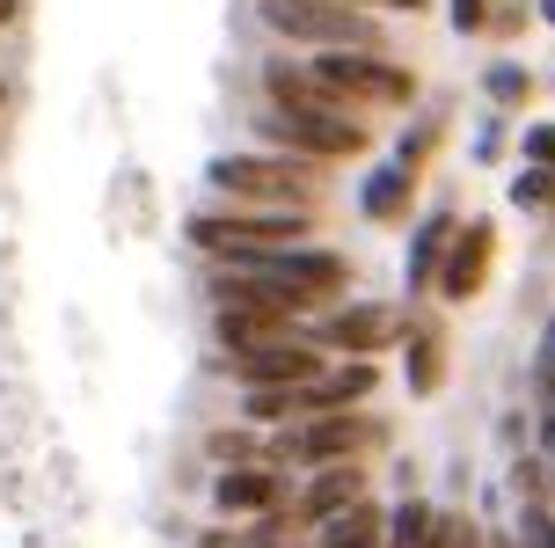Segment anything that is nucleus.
I'll return each instance as SVG.
<instances>
[{"label":"nucleus","mask_w":555,"mask_h":548,"mask_svg":"<svg viewBox=\"0 0 555 548\" xmlns=\"http://www.w3.org/2000/svg\"><path fill=\"white\" fill-rule=\"evenodd\" d=\"M263 23L293 44H330V52H380L388 44L373 8H351V0H263Z\"/></svg>","instance_id":"obj_1"},{"label":"nucleus","mask_w":555,"mask_h":548,"mask_svg":"<svg viewBox=\"0 0 555 548\" xmlns=\"http://www.w3.org/2000/svg\"><path fill=\"white\" fill-rule=\"evenodd\" d=\"M380 446H388V417L351 403V410H314L307 424H293V432L278 438L271 454L278 461H300V468H322V461H365Z\"/></svg>","instance_id":"obj_2"},{"label":"nucleus","mask_w":555,"mask_h":548,"mask_svg":"<svg viewBox=\"0 0 555 548\" xmlns=\"http://www.w3.org/2000/svg\"><path fill=\"white\" fill-rule=\"evenodd\" d=\"M205 176H212V191L242 197V205H307L314 213V197H322V176L307 162H285V154H227Z\"/></svg>","instance_id":"obj_3"},{"label":"nucleus","mask_w":555,"mask_h":548,"mask_svg":"<svg viewBox=\"0 0 555 548\" xmlns=\"http://www.w3.org/2000/svg\"><path fill=\"white\" fill-rule=\"evenodd\" d=\"M256 125L285 146V154H314V162H344V154H365L373 132H365L351 110H293V103H263Z\"/></svg>","instance_id":"obj_4"},{"label":"nucleus","mask_w":555,"mask_h":548,"mask_svg":"<svg viewBox=\"0 0 555 548\" xmlns=\"http://www.w3.org/2000/svg\"><path fill=\"white\" fill-rule=\"evenodd\" d=\"M307 205H249V213H197L191 219V242L197 248H285V242H307Z\"/></svg>","instance_id":"obj_5"},{"label":"nucleus","mask_w":555,"mask_h":548,"mask_svg":"<svg viewBox=\"0 0 555 548\" xmlns=\"http://www.w3.org/2000/svg\"><path fill=\"white\" fill-rule=\"evenodd\" d=\"M322 81L344 95V103H365V110H402L416 103V81L402 74V66H388L380 52H322V59H307Z\"/></svg>","instance_id":"obj_6"},{"label":"nucleus","mask_w":555,"mask_h":548,"mask_svg":"<svg viewBox=\"0 0 555 548\" xmlns=\"http://www.w3.org/2000/svg\"><path fill=\"white\" fill-rule=\"evenodd\" d=\"M212 293H220V344L227 352L293 336V307H278L271 293H249V285H212Z\"/></svg>","instance_id":"obj_7"},{"label":"nucleus","mask_w":555,"mask_h":548,"mask_svg":"<svg viewBox=\"0 0 555 548\" xmlns=\"http://www.w3.org/2000/svg\"><path fill=\"white\" fill-rule=\"evenodd\" d=\"M227 358H234V373L249 387H300V381L322 373V352L307 344L300 329L293 336H271V344H249V352H227Z\"/></svg>","instance_id":"obj_8"},{"label":"nucleus","mask_w":555,"mask_h":548,"mask_svg":"<svg viewBox=\"0 0 555 548\" xmlns=\"http://www.w3.org/2000/svg\"><path fill=\"white\" fill-rule=\"evenodd\" d=\"M490 256H498V227L490 219H475L468 234H453L446 242V256H439V285L446 301H468V293H482V278H490Z\"/></svg>","instance_id":"obj_9"},{"label":"nucleus","mask_w":555,"mask_h":548,"mask_svg":"<svg viewBox=\"0 0 555 548\" xmlns=\"http://www.w3.org/2000/svg\"><path fill=\"white\" fill-rule=\"evenodd\" d=\"M263 95H271V103H293V110H351L314 66H300V59H271V66H263Z\"/></svg>","instance_id":"obj_10"},{"label":"nucleus","mask_w":555,"mask_h":548,"mask_svg":"<svg viewBox=\"0 0 555 548\" xmlns=\"http://www.w3.org/2000/svg\"><path fill=\"white\" fill-rule=\"evenodd\" d=\"M402 373H410V395H439L446 381V329L410 315L402 322Z\"/></svg>","instance_id":"obj_11"},{"label":"nucleus","mask_w":555,"mask_h":548,"mask_svg":"<svg viewBox=\"0 0 555 548\" xmlns=\"http://www.w3.org/2000/svg\"><path fill=\"white\" fill-rule=\"evenodd\" d=\"M388 329H395L388 307L359 301V307H344V315H330V322H322V344H336V352H351V358H373L380 344H388Z\"/></svg>","instance_id":"obj_12"},{"label":"nucleus","mask_w":555,"mask_h":548,"mask_svg":"<svg viewBox=\"0 0 555 548\" xmlns=\"http://www.w3.org/2000/svg\"><path fill=\"white\" fill-rule=\"evenodd\" d=\"M359 497H365V468L359 461H322L314 483H307V497H300V520H330V512L359 505Z\"/></svg>","instance_id":"obj_13"},{"label":"nucleus","mask_w":555,"mask_h":548,"mask_svg":"<svg viewBox=\"0 0 555 548\" xmlns=\"http://www.w3.org/2000/svg\"><path fill=\"white\" fill-rule=\"evenodd\" d=\"M278 490H285V483H278V468H249V461H234V468L220 475L212 505H220L227 520H234V512H271Z\"/></svg>","instance_id":"obj_14"},{"label":"nucleus","mask_w":555,"mask_h":548,"mask_svg":"<svg viewBox=\"0 0 555 548\" xmlns=\"http://www.w3.org/2000/svg\"><path fill=\"white\" fill-rule=\"evenodd\" d=\"M410 197H416V168H380V176H365L359 183V205L365 219H380V227H395V219H410Z\"/></svg>","instance_id":"obj_15"},{"label":"nucleus","mask_w":555,"mask_h":548,"mask_svg":"<svg viewBox=\"0 0 555 548\" xmlns=\"http://www.w3.org/2000/svg\"><path fill=\"white\" fill-rule=\"evenodd\" d=\"M446 242H453V219H446V213L416 219V242H410V293L439 278V256H446Z\"/></svg>","instance_id":"obj_16"},{"label":"nucleus","mask_w":555,"mask_h":548,"mask_svg":"<svg viewBox=\"0 0 555 548\" xmlns=\"http://www.w3.org/2000/svg\"><path fill=\"white\" fill-rule=\"evenodd\" d=\"M490 95L498 103H533V74L527 66H490Z\"/></svg>","instance_id":"obj_17"},{"label":"nucleus","mask_w":555,"mask_h":548,"mask_svg":"<svg viewBox=\"0 0 555 548\" xmlns=\"http://www.w3.org/2000/svg\"><path fill=\"white\" fill-rule=\"evenodd\" d=\"M512 205H519V213H548V168H541V162L512 183Z\"/></svg>","instance_id":"obj_18"},{"label":"nucleus","mask_w":555,"mask_h":548,"mask_svg":"<svg viewBox=\"0 0 555 548\" xmlns=\"http://www.w3.org/2000/svg\"><path fill=\"white\" fill-rule=\"evenodd\" d=\"M249 417H293V387H249Z\"/></svg>","instance_id":"obj_19"},{"label":"nucleus","mask_w":555,"mask_h":548,"mask_svg":"<svg viewBox=\"0 0 555 548\" xmlns=\"http://www.w3.org/2000/svg\"><path fill=\"white\" fill-rule=\"evenodd\" d=\"M519 541L548 548V497H527V512H519Z\"/></svg>","instance_id":"obj_20"},{"label":"nucleus","mask_w":555,"mask_h":548,"mask_svg":"<svg viewBox=\"0 0 555 548\" xmlns=\"http://www.w3.org/2000/svg\"><path fill=\"white\" fill-rule=\"evenodd\" d=\"M249 454H256V438H249V432H212V461H220V468L249 461Z\"/></svg>","instance_id":"obj_21"},{"label":"nucleus","mask_w":555,"mask_h":548,"mask_svg":"<svg viewBox=\"0 0 555 548\" xmlns=\"http://www.w3.org/2000/svg\"><path fill=\"white\" fill-rule=\"evenodd\" d=\"M548 373H555V358H548V344L533 352V410L548 417Z\"/></svg>","instance_id":"obj_22"},{"label":"nucleus","mask_w":555,"mask_h":548,"mask_svg":"<svg viewBox=\"0 0 555 548\" xmlns=\"http://www.w3.org/2000/svg\"><path fill=\"white\" fill-rule=\"evenodd\" d=\"M453 23H461V29H482V23H490V0H453Z\"/></svg>","instance_id":"obj_23"},{"label":"nucleus","mask_w":555,"mask_h":548,"mask_svg":"<svg viewBox=\"0 0 555 548\" xmlns=\"http://www.w3.org/2000/svg\"><path fill=\"white\" fill-rule=\"evenodd\" d=\"M446 548H482V534L475 526H446Z\"/></svg>","instance_id":"obj_24"},{"label":"nucleus","mask_w":555,"mask_h":548,"mask_svg":"<svg viewBox=\"0 0 555 548\" xmlns=\"http://www.w3.org/2000/svg\"><path fill=\"white\" fill-rule=\"evenodd\" d=\"M351 8H402V15H416V8H431V0H351Z\"/></svg>","instance_id":"obj_25"},{"label":"nucleus","mask_w":555,"mask_h":548,"mask_svg":"<svg viewBox=\"0 0 555 548\" xmlns=\"http://www.w3.org/2000/svg\"><path fill=\"white\" fill-rule=\"evenodd\" d=\"M0 103H8V88H0Z\"/></svg>","instance_id":"obj_26"},{"label":"nucleus","mask_w":555,"mask_h":548,"mask_svg":"<svg viewBox=\"0 0 555 548\" xmlns=\"http://www.w3.org/2000/svg\"><path fill=\"white\" fill-rule=\"evenodd\" d=\"M263 548H271V541H263Z\"/></svg>","instance_id":"obj_27"}]
</instances>
